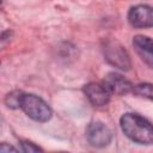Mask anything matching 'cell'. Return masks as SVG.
<instances>
[{"mask_svg": "<svg viewBox=\"0 0 153 153\" xmlns=\"http://www.w3.org/2000/svg\"><path fill=\"white\" fill-rule=\"evenodd\" d=\"M133 45L141 60L153 69V38L137 35L133 38Z\"/></svg>", "mask_w": 153, "mask_h": 153, "instance_id": "ba28073f", "label": "cell"}, {"mask_svg": "<svg viewBox=\"0 0 153 153\" xmlns=\"http://www.w3.org/2000/svg\"><path fill=\"white\" fill-rule=\"evenodd\" d=\"M121 129L131 141L140 145H153V124L145 117L127 112L120 120Z\"/></svg>", "mask_w": 153, "mask_h": 153, "instance_id": "6da1fadb", "label": "cell"}, {"mask_svg": "<svg viewBox=\"0 0 153 153\" xmlns=\"http://www.w3.org/2000/svg\"><path fill=\"white\" fill-rule=\"evenodd\" d=\"M20 109L33 121L47 122L51 117L50 106L38 96L31 93H23L20 99Z\"/></svg>", "mask_w": 153, "mask_h": 153, "instance_id": "7a4b0ae2", "label": "cell"}, {"mask_svg": "<svg viewBox=\"0 0 153 153\" xmlns=\"http://www.w3.org/2000/svg\"><path fill=\"white\" fill-rule=\"evenodd\" d=\"M22 94L23 92L20 91H12L11 93H8L5 98V103L8 108L11 109H17L20 108V99H22Z\"/></svg>", "mask_w": 153, "mask_h": 153, "instance_id": "30bf717a", "label": "cell"}, {"mask_svg": "<svg viewBox=\"0 0 153 153\" xmlns=\"http://www.w3.org/2000/svg\"><path fill=\"white\" fill-rule=\"evenodd\" d=\"M10 151L16 152L17 149H16L14 147H12V146H6L5 143H2V145L0 146V152H10Z\"/></svg>", "mask_w": 153, "mask_h": 153, "instance_id": "7c38bea8", "label": "cell"}, {"mask_svg": "<svg viewBox=\"0 0 153 153\" xmlns=\"http://www.w3.org/2000/svg\"><path fill=\"white\" fill-rule=\"evenodd\" d=\"M104 56L105 59L115 67L121 68L123 71H128L130 68V59L127 50L117 42L109 41L105 43L104 48Z\"/></svg>", "mask_w": 153, "mask_h": 153, "instance_id": "3957f363", "label": "cell"}, {"mask_svg": "<svg viewBox=\"0 0 153 153\" xmlns=\"http://www.w3.org/2000/svg\"><path fill=\"white\" fill-rule=\"evenodd\" d=\"M133 92L140 97L147 98L149 100H153V84L149 82H141L134 86Z\"/></svg>", "mask_w": 153, "mask_h": 153, "instance_id": "9c48e42d", "label": "cell"}, {"mask_svg": "<svg viewBox=\"0 0 153 153\" xmlns=\"http://www.w3.org/2000/svg\"><path fill=\"white\" fill-rule=\"evenodd\" d=\"M20 146H22V151L23 152H39L42 151V148H39L38 146H36L35 143H32L31 141H27V140H24L20 142Z\"/></svg>", "mask_w": 153, "mask_h": 153, "instance_id": "8fae6325", "label": "cell"}, {"mask_svg": "<svg viewBox=\"0 0 153 153\" xmlns=\"http://www.w3.org/2000/svg\"><path fill=\"white\" fill-rule=\"evenodd\" d=\"M111 137V130L102 122H91L86 128V139L93 147L108 146Z\"/></svg>", "mask_w": 153, "mask_h": 153, "instance_id": "277c9868", "label": "cell"}, {"mask_svg": "<svg viewBox=\"0 0 153 153\" xmlns=\"http://www.w3.org/2000/svg\"><path fill=\"white\" fill-rule=\"evenodd\" d=\"M84 93L94 106H104L109 103L111 93L103 82H88L84 86Z\"/></svg>", "mask_w": 153, "mask_h": 153, "instance_id": "8992f818", "label": "cell"}, {"mask_svg": "<svg viewBox=\"0 0 153 153\" xmlns=\"http://www.w3.org/2000/svg\"><path fill=\"white\" fill-rule=\"evenodd\" d=\"M103 84L106 86V88L110 91L111 94H117V96L127 94V93L131 92L134 88V86L127 78H124L123 75L115 73V72L109 73L104 78Z\"/></svg>", "mask_w": 153, "mask_h": 153, "instance_id": "52a82bcc", "label": "cell"}, {"mask_svg": "<svg viewBox=\"0 0 153 153\" xmlns=\"http://www.w3.org/2000/svg\"><path fill=\"white\" fill-rule=\"evenodd\" d=\"M128 22L134 27L153 26V7L148 5H136L128 12Z\"/></svg>", "mask_w": 153, "mask_h": 153, "instance_id": "5b68a950", "label": "cell"}]
</instances>
